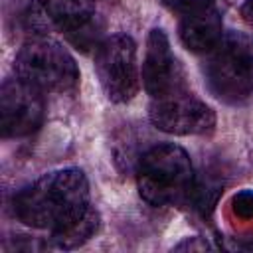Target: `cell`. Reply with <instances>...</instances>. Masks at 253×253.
Segmentation results:
<instances>
[{
	"instance_id": "52a82bcc",
	"label": "cell",
	"mask_w": 253,
	"mask_h": 253,
	"mask_svg": "<svg viewBox=\"0 0 253 253\" xmlns=\"http://www.w3.org/2000/svg\"><path fill=\"white\" fill-rule=\"evenodd\" d=\"M45 115L43 91L20 79H6L0 89V128L4 138H20L36 132Z\"/></svg>"
},
{
	"instance_id": "ba28073f",
	"label": "cell",
	"mask_w": 253,
	"mask_h": 253,
	"mask_svg": "<svg viewBox=\"0 0 253 253\" xmlns=\"http://www.w3.org/2000/svg\"><path fill=\"white\" fill-rule=\"evenodd\" d=\"M142 85L150 99H158L180 89L184 85V73L178 59L172 53L170 42L164 30L154 28L146 38V51L142 61Z\"/></svg>"
},
{
	"instance_id": "6da1fadb",
	"label": "cell",
	"mask_w": 253,
	"mask_h": 253,
	"mask_svg": "<svg viewBox=\"0 0 253 253\" xmlns=\"http://www.w3.org/2000/svg\"><path fill=\"white\" fill-rule=\"evenodd\" d=\"M89 208V182L79 168L47 172L22 188L12 200L18 221L47 231L73 223Z\"/></svg>"
},
{
	"instance_id": "8992f818",
	"label": "cell",
	"mask_w": 253,
	"mask_h": 253,
	"mask_svg": "<svg viewBox=\"0 0 253 253\" xmlns=\"http://www.w3.org/2000/svg\"><path fill=\"white\" fill-rule=\"evenodd\" d=\"M148 117L158 130L178 136L204 134L215 126L213 111L188 89L150 99Z\"/></svg>"
},
{
	"instance_id": "7a4b0ae2",
	"label": "cell",
	"mask_w": 253,
	"mask_h": 253,
	"mask_svg": "<svg viewBox=\"0 0 253 253\" xmlns=\"http://www.w3.org/2000/svg\"><path fill=\"white\" fill-rule=\"evenodd\" d=\"M196 184L194 166L188 152L172 142L148 148L136 166V186L140 198L154 206H176L192 198Z\"/></svg>"
},
{
	"instance_id": "3957f363",
	"label": "cell",
	"mask_w": 253,
	"mask_h": 253,
	"mask_svg": "<svg viewBox=\"0 0 253 253\" xmlns=\"http://www.w3.org/2000/svg\"><path fill=\"white\" fill-rule=\"evenodd\" d=\"M211 95L227 105H241L253 93V38L241 32L225 34L208 51L204 65Z\"/></svg>"
},
{
	"instance_id": "5b68a950",
	"label": "cell",
	"mask_w": 253,
	"mask_h": 253,
	"mask_svg": "<svg viewBox=\"0 0 253 253\" xmlns=\"http://www.w3.org/2000/svg\"><path fill=\"white\" fill-rule=\"evenodd\" d=\"M99 83L113 103H128L138 93L136 43L128 34H111L95 49Z\"/></svg>"
},
{
	"instance_id": "5bb4252c",
	"label": "cell",
	"mask_w": 253,
	"mask_h": 253,
	"mask_svg": "<svg viewBox=\"0 0 253 253\" xmlns=\"http://www.w3.org/2000/svg\"><path fill=\"white\" fill-rule=\"evenodd\" d=\"M241 14H243V18H245L247 22L253 24V0H245V2H243V6H241Z\"/></svg>"
},
{
	"instance_id": "9c48e42d",
	"label": "cell",
	"mask_w": 253,
	"mask_h": 253,
	"mask_svg": "<svg viewBox=\"0 0 253 253\" xmlns=\"http://www.w3.org/2000/svg\"><path fill=\"white\" fill-rule=\"evenodd\" d=\"M178 36L184 47L194 53L211 51L223 38V20L215 2L196 0L182 10Z\"/></svg>"
},
{
	"instance_id": "4fadbf2b",
	"label": "cell",
	"mask_w": 253,
	"mask_h": 253,
	"mask_svg": "<svg viewBox=\"0 0 253 253\" xmlns=\"http://www.w3.org/2000/svg\"><path fill=\"white\" fill-rule=\"evenodd\" d=\"M174 249L176 251H206V249H211V245L204 237H186L184 241L174 245Z\"/></svg>"
},
{
	"instance_id": "277c9868",
	"label": "cell",
	"mask_w": 253,
	"mask_h": 253,
	"mask_svg": "<svg viewBox=\"0 0 253 253\" xmlns=\"http://www.w3.org/2000/svg\"><path fill=\"white\" fill-rule=\"evenodd\" d=\"M14 71L40 91L67 93L79 83L73 55L59 42L45 36H36L22 43L14 59Z\"/></svg>"
},
{
	"instance_id": "7c38bea8",
	"label": "cell",
	"mask_w": 253,
	"mask_h": 253,
	"mask_svg": "<svg viewBox=\"0 0 253 253\" xmlns=\"http://www.w3.org/2000/svg\"><path fill=\"white\" fill-rule=\"evenodd\" d=\"M233 211L243 217V219H251L253 217V190H241L233 196Z\"/></svg>"
},
{
	"instance_id": "30bf717a",
	"label": "cell",
	"mask_w": 253,
	"mask_h": 253,
	"mask_svg": "<svg viewBox=\"0 0 253 253\" xmlns=\"http://www.w3.org/2000/svg\"><path fill=\"white\" fill-rule=\"evenodd\" d=\"M45 18L63 30L75 45H89L95 24V0H40Z\"/></svg>"
},
{
	"instance_id": "8fae6325",
	"label": "cell",
	"mask_w": 253,
	"mask_h": 253,
	"mask_svg": "<svg viewBox=\"0 0 253 253\" xmlns=\"http://www.w3.org/2000/svg\"><path fill=\"white\" fill-rule=\"evenodd\" d=\"M97 229H99V213L93 208H89L73 223L51 231V241L59 249H75L85 241H89L97 233Z\"/></svg>"
}]
</instances>
